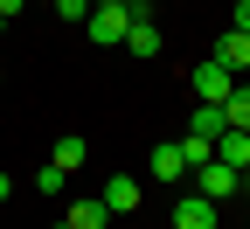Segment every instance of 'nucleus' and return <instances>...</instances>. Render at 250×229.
<instances>
[{
	"label": "nucleus",
	"instance_id": "nucleus-1",
	"mask_svg": "<svg viewBox=\"0 0 250 229\" xmlns=\"http://www.w3.org/2000/svg\"><path fill=\"white\" fill-rule=\"evenodd\" d=\"M83 28H90V42H98V49H118L125 28H132V7H90Z\"/></svg>",
	"mask_w": 250,
	"mask_h": 229
},
{
	"label": "nucleus",
	"instance_id": "nucleus-2",
	"mask_svg": "<svg viewBox=\"0 0 250 229\" xmlns=\"http://www.w3.org/2000/svg\"><path fill=\"white\" fill-rule=\"evenodd\" d=\"M229 90H236V77H229L215 56H208V62H195V97H202V104H223Z\"/></svg>",
	"mask_w": 250,
	"mask_h": 229
},
{
	"label": "nucleus",
	"instance_id": "nucleus-3",
	"mask_svg": "<svg viewBox=\"0 0 250 229\" xmlns=\"http://www.w3.org/2000/svg\"><path fill=\"white\" fill-rule=\"evenodd\" d=\"M195 194H208V202H229V194H236V167H223V160L195 167Z\"/></svg>",
	"mask_w": 250,
	"mask_h": 229
},
{
	"label": "nucleus",
	"instance_id": "nucleus-4",
	"mask_svg": "<svg viewBox=\"0 0 250 229\" xmlns=\"http://www.w3.org/2000/svg\"><path fill=\"white\" fill-rule=\"evenodd\" d=\"M98 202H104L111 215H132V208H139V181H132V174H111V181H104V194H98Z\"/></svg>",
	"mask_w": 250,
	"mask_h": 229
},
{
	"label": "nucleus",
	"instance_id": "nucleus-5",
	"mask_svg": "<svg viewBox=\"0 0 250 229\" xmlns=\"http://www.w3.org/2000/svg\"><path fill=\"white\" fill-rule=\"evenodd\" d=\"M174 229H215V202H208V194H181Z\"/></svg>",
	"mask_w": 250,
	"mask_h": 229
},
{
	"label": "nucleus",
	"instance_id": "nucleus-6",
	"mask_svg": "<svg viewBox=\"0 0 250 229\" xmlns=\"http://www.w3.org/2000/svg\"><path fill=\"white\" fill-rule=\"evenodd\" d=\"M208 56H215V62H223V70H229V77H243V70H250V35H236V28H229V35H223V42H215Z\"/></svg>",
	"mask_w": 250,
	"mask_h": 229
},
{
	"label": "nucleus",
	"instance_id": "nucleus-7",
	"mask_svg": "<svg viewBox=\"0 0 250 229\" xmlns=\"http://www.w3.org/2000/svg\"><path fill=\"white\" fill-rule=\"evenodd\" d=\"M62 222H70V229H111V208L90 194V202H70V215H62Z\"/></svg>",
	"mask_w": 250,
	"mask_h": 229
},
{
	"label": "nucleus",
	"instance_id": "nucleus-8",
	"mask_svg": "<svg viewBox=\"0 0 250 229\" xmlns=\"http://www.w3.org/2000/svg\"><path fill=\"white\" fill-rule=\"evenodd\" d=\"M125 49H132V56H160V28H153L146 14H132V28H125Z\"/></svg>",
	"mask_w": 250,
	"mask_h": 229
},
{
	"label": "nucleus",
	"instance_id": "nucleus-9",
	"mask_svg": "<svg viewBox=\"0 0 250 229\" xmlns=\"http://www.w3.org/2000/svg\"><path fill=\"white\" fill-rule=\"evenodd\" d=\"M215 160L223 167H250V132H215Z\"/></svg>",
	"mask_w": 250,
	"mask_h": 229
},
{
	"label": "nucleus",
	"instance_id": "nucleus-10",
	"mask_svg": "<svg viewBox=\"0 0 250 229\" xmlns=\"http://www.w3.org/2000/svg\"><path fill=\"white\" fill-rule=\"evenodd\" d=\"M223 125H229V132H250V83H236L223 97Z\"/></svg>",
	"mask_w": 250,
	"mask_h": 229
},
{
	"label": "nucleus",
	"instance_id": "nucleus-11",
	"mask_svg": "<svg viewBox=\"0 0 250 229\" xmlns=\"http://www.w3.org/2000/svg\"><path fill=\"white\" fill-rule=\"evenodd\" d=\"M49 160H56V167H62V174H77V167H83V160H90V146H83V139H77V132H62V139H56V153H49Z\"/></svg>",
	"mask_w": 250,
	"mask_h": 229
},
{
	"label": "nucleus",
	"instance_id": "nucleus-12",
	"mask_svg": "<svg viewBox=\"0 0 250 229\" xmlns=\"http://www.w3.org/2000/svg\"><path fill=\"white\" fill-rule=\"evenodd\" d=\"M188 132L215 146V132H229V125H223V104H202V111H195V125H188Z\"/></svg>",
	"mask_w": 250,
	"mask_h": 229
},
{
	"label": "nucleus",
	"instance_id": "nucleus-13",
	"mask_svg": "<svg viewBox=\"0 0 250 229\" xmlns=\"http://www.w3.org/2000/svg\"><path fill=\"white\" fill-rule=\"evenodd\" d=\"M181 146H153V181H181Z\"/></svg>",
	"mask_w": 250,
	"mask_h": 229
},
{
	"label": "nucleus",
	"instance_id": "nucleus-14",
	"mask_svg": "<svg viewBox=\"0 0 250 229\" xmlns=\"http://www.w3.org/2000/svg\"><path fill=\"white\" fill-rule=\"evenodd\" d=\"M208 160H215V146H208V139H195V132L181 139V167H188V174H195V167H208Z\"/></svg>",
	"mask_w": 250,
	"mask_h": 229
},
{
	"label": "nucleus",
	"instance_id": "nucleus-15",
	"mask_svg": "<svg viewBox=\"0 0 250 229\" xmlns=\"http://www.w3.org/2000/svg\"><path fill=\"white\" fill-rule=\"evenodd\" d=\"M62 181H70V174H62L56 160H49V167H35V194H62Z\"/></svg>",
	"mask_w": 250,
	"mask_h": 229
},
{
	"label": "nucleus",
	"instance_id": "nucleus-16",
	"mask_svg": "<svg viewBox=\"0 0 250 229\" xmlns=\"http://www.w3.org/2000/svg\"><path fill=\"white\" fill-rule=\"evenodd\" d=\"M56 14H62V21H83V14H90V0H56Z\"/></svg>",
	"mask_w": 250,
	"mask_h": 229
},
{
	"label": "nucleus",
	"instance_id": "nucleus-17",
	"mask_svg": "<svg viewBox=\"0 0 250 229\" xmlns=\"http://www.w3.org/2000/svg\"><path fill=\"white\" fill-rule=\"evenodd\" d=\"M229 28H236V35H250V0H236V21H229Z\"/></svg>",
	"mask_w": 250,
	"mask_h": 229
},
{
	"label": "nucleus",
	"instance_id": "nucleus-18",
	"mask_svg": "<svg viewBox=\"0 0 250 229\" xmlns=\"http://www.w3.org/2000/svg\"><path fill=\"white\" fill-rule=\"evenodd\" d=\"M21 7H28V0H0V14H7V21H14V14H21Z\"/></svg>",
	"mask_w": 250,
	"mask_h": 229
},
{
	"label": "nucleus",
	"instance_id": "nucleus-19",
	"mask_svg": "<svg viewBox=\"0 0 250 229\" xmlns=\"http://www.w3.org/2000/svg\"><path fill=\"white\" fill-rule=\"evenodd\" d=\"M7 194H14V181H7V174H0V202H7Z\"/></svg>",
	"mask_w": 250,
	"mask_h": 229
},
{
	"label": "nucleus",
	"instance_id": "nucleus-20",
	"mask_svg": "<svg viewBox=\"0 0 250 229\" xmlns=\"http://www.w3.org/2000/svg\"><path fill=\"white\" fill-rule=\"evenodd\" d=\"M90 7H125V0H90Z\"/></svg>",
	"mask_w": 250,
	"mask_h": 229
},
{
	"label": "nucleus",
	"instance_id": "nucleus-21",
	"mask_svg": "<svg viewBox=\"0 0 250 229\" xmlns=\"http://www.w3.org/2000/svg\"><path fill=\"white\" fill-rule=\"evenodd\" d=\"M0 35H7V14H0Z\"/></svg>",
	"mask_w": 250,
	"mask_h": 229
},
{
	"label": "nucleus",
	"instance_id": "nucleus-22",
	"mask_svg": "<svg viewBox=\"0 0 250 229\" xmlns=\"http://www.w3.org/2000/svg\"><path fill=\"white\" fill-rule=\"evenodd\" d=\"M49 229H70V222H49Z\"/></svg>",
	"mask_w": 250,
	"mask_h": 229
},
{
	"label": "nucleus",
	"instance_id": "nucleus-23",
	"mask_svg": "<svg viewBox=\"0 0 250 229\" xmlns=\"http://www.w3.org/2000/svg\"><path fill=\"white\" fill-rule=\"evenodd\" d=\"M0 83H7V70H0Z\"/></svg>",
	"mask_w": 250,
	"mask_h": 229
},
{
	"label": "nucleus",
	"instance_id": "nucleus-24",
	"mask_svg": "<svg viewBox=\"0 0 250 229\" xmlns=\"http://www.w3.org/2000/svg\"><path fill=\"white\" fill-rule=\"evenodd\" d=\"M49 7H56V0H49Z\"/></svg>",
	"mask_w": 250,
	"mask_h": 229
}]
</instances>
